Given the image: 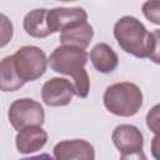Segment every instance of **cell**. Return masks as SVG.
<instances>
[{
	"label": "cell",
	"instance_id": "cell-1",
	"mask_svg": "<svg viewBox=\"0 0 160 160\" xmlns=\"http://www.w3.org/2000/svg\"><path fill=\"white\" fill-rule=\"evenodd\" d=\"M48 61L55 72L72 78L76 96L86 98L89 95L90 79L85 70V65L88 62V52L85 49L71 45H61L50 54Z\"/></svg>",
	"mask_w": 160,
	"mask_h": 160
},
{
	"label": "cell",
	"instance_id": "cell-2",
	"mask_svg": "<svg viewBox=\"0 0 160 160\" xmlns=\"http://www.w3.org/2000/svg\"><path fill=\"white\" fill-rule=\"evenodd\" d=\"M114 36L119 46L128 54L145 59L149 54L150 32L134 16H122L114 25Z\"/></svg>",
	"mask_w": 160,
	"mask_h": 160
},
{
	"label": "cell",
	"instance_id": "cell-3",
	"mask_svg": "<svg viewBox=\"0 0 160 160\" xmlns=\"http://www.w3.org/2000/svg\"><path fill=\"white\" fill-rule=\"evenodd\" d=\"M104 105L116 116L130 118L142 106V92L134 82H116L106 88L104 92Z\"/></svg>",
	"mask_w": 160,
	"mask_h": 160
},
{
	"label": "cell",
	"instance_id": "cell-4",
	"mask_svg": "<svg viewBox=\"0 0 160 160\" xmlns=\"http://www.w3.org/2000/svg\"><path fill=\"white\" fill-rule=\"evenodd\" d=\"M12 61L19 78L24 82L34 81L42 76L49 62L44 50L32 45L18 49L12 55Z\"/></svg>",
	"mask_w": 160,
	"mask_h": 160
},
{
	"label": "cell",
	"instance_id": "cell-5",
	"mask_svg": "<svg viewBox=\"0 0 160 160\" xmlns=\"http://www.w3.org/2000/svg\"><path fill=\"white\" fill-rule=\"evenodd\" d=\"M8 118L10 125L16 131H20L28 126H41L45 121V111L40 102L22 98L11 102Z\"/></svg>",
	"mask_w": 160,
	"mask_h": 160
},
{
	"label": "cell",
	"instance_id": "cell-6",
	"mask_svg": "<svg viewBox=\"0 0 160 160\" xmlns=\"http://www.w3.org/2000/svg\"><path fill=\"white\" fill-rule=\"evenodd\" d=\"M112 142L119 150L121 159L145 158L142 155L144 136L141 131L134 125H118L112 131Z\"/></svg>",
	"mask_w": 160,
	"mask_h": 160
},
{
	"label": "cell",
	"instance_id": "cell-7",
	"mask_svg": "<svg viewBox=\"0 0 160 160\" xmlns=\"http://www.w3.org/2000/svg\"><path fill=\"white\" fill-rule=\"evenodd\" d=\"M76 95L75 85L64 78H51L41 88V99L48 106H65Z\"/></svg>",
	"mask_w": 160,
	"mask_h": 160
},
{
	"label": "cell",
	"instance_id": "cell-8",
	"mask_svg": "<svg viewBox=\"0 0 160 160\" xmlns=\"http://www.w3.org/2000/svg\"><path fill=\"white\" fill-rule=\"evenodd\" d=\"M54 158L58 160H94V146L84 139L64 140L54 146Z\"/></svg>",
	"mask_w": 160,
	"mask_h": 160
},
{
	"label": "cell",
	"instance_id": "cell-9",
	"mask_svg": "<svg viewBox=\"0 0 160 160\" xmlns=\"http://www.w3.org/2000/svg\"><path fill=\"white\" fill-rule=\"evenodd\" d=\"M48 20L51 30L56 32L88 21V14L82 8H55L49 10Z\"/></svg>",
	"mask_w": 160,
	"mask_h": 160
},
{
	"label": "cell",
	"instance_id": "cell-10",
	"mask_svg": "<svg viewBox=\"0 0 160 160\" xmlns=\"http://www.w3.org/2000/svg\"><path fill=\"white\" fill-rule=\"evenodd\" d=\"M48 141V134L41 126H28L18 131L15 145L20 154H31L44 148Z\"/></svg>",
	"mask_w": 160,
	"mask_h": 160
},
{
	"label": "cell",
	"instance_id": "cell-11",
	"mask_svg": "<svg viewBox=\"0 0 160 160\" xmlns=\"http://www.w3.org/2000/svg\"><path fill=\"white\" fill-rule=\"evenodd\" d=\"M48 9H34L29 11L22 21L25 32L38 39H42L54 34L48 20Z\"/></svg>",
	"mask_w": 160,
	"mask_h": 160
},
{
	"label": "cell",
	"instance_id": "cell-12",
	"mask_svg": "<svg viewBox=\"0 0 160 160\" xmlns=\"http://www.w3.org/2000/svg\"><path fill=\"white\" fill-rule=\"evenodd\" d=\"M92 36H94L92 26L88 21H84L60 31L59 40L61 45H71V46L86 49Z\"/></svg>",
	"mask_w": 160,
	"mask_h": 160
},
{
	"label": "cell",
	"instance_id": "cell-13",
	"mask_svg": "<svg viewBox=\"0 0 160 160\" xmlns=\"http://www.w3.org/2000/svg\"><path fill=\"white\" fill-rule=\"evenodd\" d=\"M90 60L94 68L101 74L112 72L119 65L116 52L105 42L96 44L90 51Z\"/></svg>",
	"mask_w": 160,
	"mask_h": 160
},
{
	"label": "cell",
	"instance_id": "cell-14",
	"mask_svg": "<svg viewBox=\"0 0 160 160\" xmlns=\"http://www.w3.org/2000/svg\"><path fill=\"white\" fill-rule=\"evenodd\" d=\"M24 81L19 78L12 61V55L6 56L0 64V88L2 91H16L24 86Z\"/></svg>",
	"mask_w": 160,
	"mask_h": 160
},
{
	"label": "cell",
	"instance_id": "cell-15",
	"mask_svg": "<svg viewBox=\"0 0 160 160\" xmlns=\"http://www.w3.org/2000/svg\"><path fill=\"white\" fill-rule=\"evenodd\" d=\"M141 10L150 22L160 25V0H146L142 4Z\"/></svg>",
	"mask_w": 160,
	"mask_h": 160
},
{
	"label": "cell",
	"instance_id": "cell-16",
	"mask_svg": "<svg viewBox=\"0 0 160 160\" xmlns=\"http://www.w3.org/2000/svg\"><path fill=\"white\" fill-rule=\"evenodd\" d=\"M148 58L152 62L160 64V29L150 32V44H149Z\"/></svg>",
	"mask_w": 160,
	"mask_h": 160
},
{
	"label": "cell",
	"instance_id": "cell-17",
	"mask_svg": "<svg viewBox=\"0 0 160 160\" xmlns=\"http://www.w3.org/2000/svg\"><path fill=\"white\" fill-rule=\"evenodd\" d=\"M146 126L154 134H160V104L154 105L146 114Z\"/></svg>",
	"mask_w": 160,
	"mask_h": 160
},
{
	"label": "cell",
	"instance_id": "cell-18",
	"mask_svg": "<svg viewBox=\"0 0 160 160\" xmlns=\"http://www.w3.org/2000/svg\"><path fill=\"white\" fill-rule=\"evenodd\" d=\"M1 44L0 46L4 48L12 38V24L8 20V18L5 15H1Z\"/></svg>",
	"mask_w": 160,
	"mask_h": 160
},
{
	"label": "cell",
	"instance_id": "cell-19",
	"mask_svg": "<svg viewBox=\"0 0 160 160\" xmlns=\"http://www.w3.org/2000/svg\"><path fill=\"white\" fill-rule=\"evenodd\" d=\"M151 155L156 160H160V134H155L151 139Z\"/></svg>",
	"mask_w": 160,
	"mask_h": 160
},
{
	"label": "cell",
	"instance_id": "cell-20",
	"mask_svg": "<svg viewBox=\"0 0 160 160\" xmlns=\"http://www.w3.org/2000/svg\"><path fill=\"white\" fill-rule=\"evenodd\" d=\"M59 1H75V0H59Z\"/></svg>",
	"mask_w": 160,
	"mask_h": 160
}]
</instances>
